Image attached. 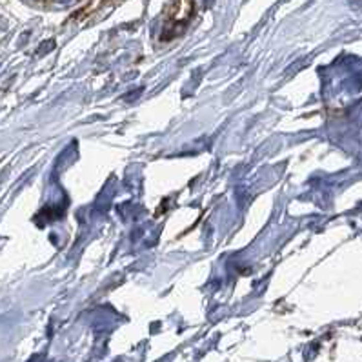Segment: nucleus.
<instances>
[{
  "instance_id": "f257e3e1",
  "label": "nucleus",
  "mask_w": 362,
  "mask_h": 362,
  "mask_svg": "<svg viewBox=\"0 0 362 362\" xmlns=\"http://www.w3.org/2000/svg\"><path fill=\"white\" fill-rule=\"evenodd\" d=\"M191 15H193V0H173L167 9L162 38L169 40V38L177 37L178 33H182L186 24L190 22Z\"/></svg>"
}]
</instances>
